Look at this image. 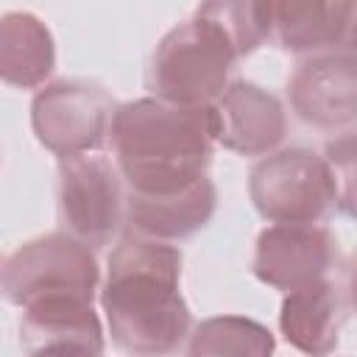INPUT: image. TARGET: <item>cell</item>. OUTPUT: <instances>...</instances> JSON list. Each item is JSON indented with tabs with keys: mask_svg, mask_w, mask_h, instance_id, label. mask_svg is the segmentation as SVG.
Returning <instances> with one entry per match:
<instances>
[{
	"mask_svg": "<svg viewBox=\"0 0 357 357\" xmlns=\"http://www.w3.org/2000/svg\"><path fill=\"white\" fill-rule=\"evenodd\" d=\"M100 307L120 351L142 357L181 351L192 335L181 296V251L128 231L106 259Z\"/></svg>",
	"mask_w": 357,
	"mask_h": 357,
	"instance_id": "cell-1",
	"label": "cell"
},
{
	"mask_svg": "<svg viewBox=\"0 0 357 357\" xmlns=\"http://www.w3.org/2000/svg\"><path fill=\"white\" fill-rule=\"evenodd\" d=\"M112 153L134 192H173L206 176L212 162V106H187L165 98H137L117 106Z\"/></svg>",
	"mask_w": 357,
	"mask_h": 357,
	"instance_id": "cell-2",
	"label": "cell"
},
{
	"mask_svg": "<svg viewBox=\"0 0 357 357\" xmlns=\"http://www.w3.org/2000/svg\"><path fill=\"white\" fill-rule=\"evenodd\" d=\"M237 59L240 56L229 39L215 25L195 17L159 39L145 84L156 98L187 106H212L226 92Z\"/></svg>",
	"mask_w": 357,
	"mask_h": 357,
	"instance_id": "cell-3",
	"label": "cell"
},
{
	"mask_svg": "<svg viewBox=\"0 0 357 357\" xmlns=\"http://www.w3.org/2000/svg\"><path fill=\"white\" fill-rule=\"evenodd\" d=\"M248 198L268 223H321L337 206L326 156L301 145L262 156L248 176Z\"/></svg>",
	"mask_w": 357,
	"mask_h": 357,
	"instance_id": "cell-4",
	"label": "cell"
},
{
	"mask_svg": "<svg viewBox=\"0 0 357 357\" xmlns=\"http://www.w3.org/2000/svg\"><path fill=\"white\" fill-rule=\"evenodd\" d=\"M123 173L100 151L59 156V223L81 243L100 248L126 223Z\"/></svg>",
	"mask_w": 357,
	"mask_h": 357,
	"instance_id": "cell-5",
	"label": "cell"
},
{
	"mask_svg": "<svg viewBox=\"0 0 357 357\" xmlns=\"http://www.w3.org/2000/svg\"><path fill=\"white\" fill-rule=\"evenodd\" d=\"M98 282L100 271L92 245L70 231L33 237L14 248L3 262V296L17 307L42 296L95 298Z\"/></svg>",
	"mask_w": 357,
	"mask_h": 357,
	"instance_id": "cell-6",
	"label": "cell"
},
{
	"mask_svg": "<svg viewBox=\"0 0 357 357\" xmlns=\"http://www.w3.org/2000/svg\"><path fill=\"white\" fill-rule=\"evenodd\" d=\"M117 103L92 81H56L36 92L31 103V128L56 156L100 151L112 134Z\"/></svg>",
	"mask_w": 357,
	"mask_h": 357,
	"instance_id": "cell-7",
	"label": "cell"
},
{
	"mask_svg": "<svg viewBox=\"0 0 357 357\" xmlns=\"http://www.w3.org/2000/svg\"><path fill=\"white\" fill-rule=\"evenodd\" d=\"M340 262L337 240L318 223H271L254 245V276L282 293L304 290L332 279Z\"/></svg>",
	"mask_w": 357,
	"mask_h": 357,
	"instance_id": "cell-8",
	"label": "cell"
},
{
	"mask_svg": "<svg viewBox=\"0 0 357 357\" xmlns=\"http://www.w3.org/2000/svg\"><path fill=\"white\" fill-rule=\"evenodd\" d=\"M296 117L321 131H340L357 123V53L307 56L287 84Z\"/></svg>",
	"mask_w": 357,
	"mask_h": 357,
	"instance_id": "cell-9",
	"label": "cell"
},
{
	"mask_svg": "<svg viewBox=\"0 0 357 357\" xmlns=\"http://www.w3.org/2000/svg\"><path fill=\"white\" fill-rule=\"evenodd\" d=\"M84 296H42L22 307L20 346L25 354H100L103 326Z\"/></svg>",
	"mask_w": 357,
	"mask_h": 357,
	"instance_id": "cell-10",
	"label": "cell"
},
{
	"mask_svg": "<svg viewBox=\"0 0 357 357\" xmlns=\"http://www.w3.org/2000/svg\"><path fill=\"white\" fill-rule=\"evenodd\" d=\"M215 139L243 156L276 151L287 134V114L276 95L251 81H234L212 103Z\"/></svg>",
	"mask_w": 357,
	"mask_h": 357,
	"instance_id": "cell-11",
	"label": "cell"
},
{
	"mask_svg": "<svg viewBox=\"0 0 357 357\" xmlns=\"http://www.w3.org/2000/svg\"><path fill=\"white\" fill-rule=\"evenodd\" d=\"M271 20L290 53H357V0H271Z\"/></svg>",
	"mask_w": 357,
	"mask_h": 357,
	"instance_id": "cell-12",
	"label": "cell"
},
{
	"mask_svg": "<svg viewBox=\"0 0 357 357\" xmlns=\"http://www.w3.org/2000/svg\"><path fill=\"white\" fill-rule=\"evenodd\" d=\"M218 206V190L209 176L173 192H134L126 198V226L131 234L151 240H187L201 231Z\"/></svg>",
	"mask_w": 357,
	"mask_h": 357,
	"instance_id": "cell-13",
	"label": "cell"
},
{
	"mask_svg": "<svg viewBox=\"0 0 357 357\" xmlns=\"http://www.w3.org/2000/svg\"><path fill=\"white\" fill-rule=\"evenodd\" d=\"M346 310L349 298L335 279H326L312 287L284 293L279 329L293 349L304 354H326L337 349Z\"/></svg>",
	"mask_w": 357,
	"mask_h": 357,
	"instance_id": "cell-14",
	"label": "cell"
},
{
	"mask_svg": "<svg viewBox=\"0 0 357 357\" xmlns=\"http://www.w3.org/2000/svg\"><path fill=\"white\" fill-rule=\"evenodd\" d=\"M56 67V47L47 25L28 14L11 11L0 22V73L8 86L33 89Z\"/></svg>",
	"mask_w": 357,
	"mask_h": 357,
	"instance_id": "cell-15",
	"label": "cell"
},
{
	"mask_svg": "<svg viewBox=\"0 0 357 357\" xmlns=\"http://www.w3.org/2000/svg\"><path fill=\"white\" fill-rule=\"evenodd\" d=\"M195 17L215 25L240 59L273 36L271 0H201Z\"/></svg>",
	"mask_w": 357,
	"mask_h": 357,
	"instance_id": "cell-16",
	"label": "cell"
},
{
	"mask_svg": "<svg viewBox=\"0 0 357 357\" xmlns=\"http://www.w3.org/2000/svg\"><path fill=\"white\" fill-rule=\"evenodd\" d=\"M271 332L240 315H218L198 324L190 335V354H271L273 351Z\"/></svg>",
	"mask_w": 357,
	"mask_h": 357,
	"instance_id": "cell-17",
	"label": "cell"
},
{
	"mask_svg": "<svg viewBox=\"0 0 357 357\" xmlns=\"http://www.w3.org/2000/svg\"><path fill=\"white\" fill-rule=\"evenodd\" d=\"M324 156L335 176L337 209L357 220V131H346L326 142Z\"/></svg>",
	"mask_w": 357,
	"mask_h": 357,
	"instance_id": "cell-18",
	"label": "cell"
},
{
	"mask_svg": "<svg viewBox=\"0 0 357 357\" xmlns=\"http://www.w3.org/2000/svg\"><path fill=\"white\" fill-rule=\"evenodd\" d=\"M349 304H351V310L357 312V262H354L351 276H349Z\"/></svg>",
	"mask_w": 357,
	"mask_h": 357,
	"instance_id": "cell-19",
	"label": "cell"
}]
</instances>
